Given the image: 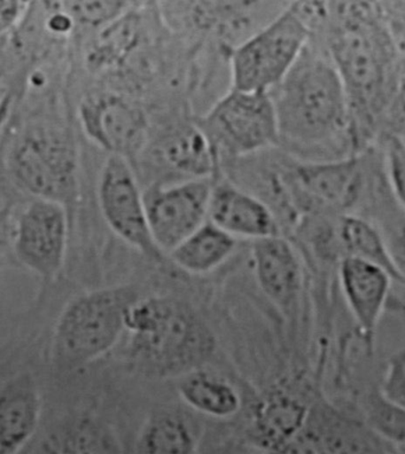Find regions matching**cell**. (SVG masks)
I'll return each mask as SVG.
<instances>
[{
	"label": "cell",
	"instance_id": "6da1fadb",
	"mask_svg": "<svg viewBox=\"0 0 405 454\" xmlns=\"http://www.w3.org/2000/svg\"><path fill=\"white\" fill-rule=\"evenodd\" d=\"M279 144L304 160H340L351 129V102L332 58L306 47L293 68L269 91ZM347 158V157H345Z\"/></svg>",
	"mask_w": 405,
	"mask_h": 454
},
{
	"label": "cell",
	"instance_id": "7a4b0ae2",
	"mask_svg": "<svg viewBox=\"0 0 405 454\" xmlns=\"http://www.w3.org/2000/svg\"><path fill=\"white\" fill-rule=\"evenodd\" d=\"M126 331L130 360L152 378H182L202 367L214 349L206 324L175 298H139L127 312Z\"/></svg>",
	"mask_w": 405,
	"mask_h": 454
},
{
	"label": "cell",
	"instance_id": "3957f363",
	"mask_svg": "<svg viewBox=\"0 0 405 454\" xmlns=\"http://www.w3.org/2000/svg\"><path fill=\"white\" fill-rule=\"evenodd\" d=\"M138 299V292L129 286L101 288L73 299L56 324L58 367L72 371L108 353L125 333L127 312Z\"/></svg>",
	"mask_w": 405,
	"mask_h": 454
},
{
	"label": "cell",
	"instance_id": "277c9868",
	"mask_svg": "<svg viewBox=\"0 0 405 454\" xmlns=\"http://www.w3.org/2000/svg\"><path fill=\"white\" fill-rule=\"evenodd\" d=\"M309 34L308 20L294 2L232 48L231 88L269 93L293 68L308 45Z\"/></svg>",
	"mask_w": 405,
	"mask_h": 454
},
{
	"label": "cell",
	"instance_id": "5b68a950",
	"mask_svg": "<svg viewBox=\"0 0 405 454\" xmlns=\"http://www.w3.org/2000/svg\"><path fill=\"white\" fill-rule=\"evenodd\" d=\"M372 20L371 12L362 4H354V0L345 2L338 10L331 58L343 79L351 107L375 104L386 80V48Z\"/></svg>",
	"mask_w": 405,
	"mask_h": 454
},
{
	"label": "cell",
	"instance_id": "8992f818",
	"mask_svg": "<svg viewBox=\"0 0 405 454\" xmlns=\"http://www.w3.org/2000/svg\"><path fill=\"white\" fill-rule=\"evenodd\" d=\"M218 157L241 158L279 144L272 97L231 88L197 122Z\"/></svg>",
	"mask_w": 405,
	"mask_h": 454
},
{
	"label": "cell",
	"instance_id": "52a82bcc",
	"mask_svg": "<svg viewBox=\"0 0 405 454\" xmlns=\"http://www.w3.org/2000/svg\"><path fill=\"white\" fill-rule=\"evenodd\" d=\"M293 3L294 0H160V15L172 30L214 37L234 48Z\"/></svg>",
	"mask_w": 405,
	"mask_h": 454
},
{
	"label": "cell",
	"instance_id": "ba28073f",
	"mask_svg": "<svg viewBox=\"0 0 405 454\" xmlns=\"http://www.w3.org/2000/svg\"><path fill=\"white\" fill-rule=\"evenodd\" d=\"M97 196L102 216L122 241L154 262H164L165 254L151 234L144 193L129 160L108 157L98 179Z\"/></svg>",
	"mask_w": 405,
	"mask_h": 454
},
{
	"label": "cell",
	"instance_id": "9c48e42d",
	"mask_svg": "<svg viewBox=\"0 0 405 454\" xmlns=\"http://www.w3.org/2000/svg\"><path fill=\"white\" fill-rule=\"evenodd\" d=\"M214 184L213 178L183 179L144 193L151 234L165 255L206 223Z\"/></svg>",
	"mask_w": 405,
	"mask_h": 454
},
{
	"label": "cell",
	"instance_id": "30bf717a",
	"mask_svg": "<svg viewBox=\"0 0 405 454\" xmlns=\"http://www.w3.org/2000/svg\"><path fill=\"white\" fill-rule=\"evenodd\" d=\"M79 118L88 138L109 156L129 160L145 146L149 121L144 109L125 95L97 91L81 102Z\"/></svg>",
	"mask_w": 405,
	"mask_h": 454
},
{
	"label": "cell",
	"instance_id": "8fae6325",
	"mask_svg": "<svg viewBox=\"0 0 405 454\" xmlns=\"http://www.w3.org/2000/svg\"><path fill=\"white\" fill-rule=\"evenodd\" d=\"M66 239L65 206L56 200L37 199L17 221V258L44 280L55 279L65 265Z\"/></svg>",
	"mask_w": 405,
	"mask_h": 454
},
{
	"label": "cell",
	"instance_id": "7c38bea8",
	"mask_svg": "<svg viewBox=\"0 0 405 454\" xmlns=\"http://www.w3.org/2000/svg\"><path fill=\"white\" fill-rule=\"evenodd\" d=\"M17 181L37 199L65 206L75 193V164L58 140L41 135L24 140L13 154Z\"/></svg>",
	"mask_w": 405,
	"mask_h": 454
},
{
	"label": "cell",
	"instance_id": "4fadbf2b",
	"mask_svg": "<svg viewBox=\"0 0 405 454\" xmlns=\"http://www.w3.org/2000/svg\"><path fill=\"white\" fill-rule=\"evenodd\" d=\"M308 452L397 453L398 450L377 434L366 421L348 417L337 408L323 404L308 411L298 438ZM295 439V440H297Z\"/></svg>",
	"mask_w": 405,
	"mask_h": 454
},
{
	"label": "cell",
	"instance_id": "5bb4252c",
	"mask_svg": "<svg viewBox=\"0 0 405 454\" xmlns=\"http://www.w3.org/2000/svg\"><path fill=\"white\" fill-rule=\"evenodd\" d=\"M288 172L294 185L322 207L343 209L354 203L361 192L362 168L352 157L299 160Z\"/></svg>",
	"mask_w": 405,
	"mask_h": 454
},
{
	"label": "cell",
	"instance_id": "9a60e30c",
	"mask_svg": "<svg viewBox=\"0 0 405 454\" xmlns=\"http://www.w3.org/2000/svg\"><path fill=\"white\" fill-rule=\"evenodd\" d=\"M257 284L284 312L293 311L302 288V270L293 246L280 235L253 241Z\"/></svg>",
	"mask_w": 405,
	"mask_h": 454
},
{
	"label": "cell",
	"instance_id": "2e32d148",
	"mask_svg": "<svg viewBox=\"0 0 405 454\" xmlns=\"http://www.w3.org/2000/svg\"><path fill=\"white\" fill-rule=\"evenodd\" d=\"M207 220L235 239L255 241L279 235V224L269 207L230 183L214 184Z\"/></svg>",
	"mask_w": 405,
	"mask_h": 454
},
{
	"label": "cell",
	"instance_id": "e0dca14e",
	"mask_svg": "<svg viewBox=\"0 0 405 454\" xmlns=\"http://www.w3.org/2000/svg\"><path fill=\"white\" fill-rule=\"evenodd\" d=\"M341 290L359 329L371 340L389 297V274L354 255H345L339 269Z\"/></svg>",
	"mask_w": 405,
	"mask_h": 454
},
{
	"label": "cell",
	"instance_id": "ac0fdd59",
	"mask_svg": "<svg viewBox=\"0 0 405 454\" xmlns=\"http://www.w3.org/2000/svg\"><path fill=\"white\" fill-rule=\"evenodd\" d=\"M40 411V393L30 375L16 376L0 389V454L19 452L26 445Z\"/></svg>",
	"mask_w": 405,
	"mask_h": 454
},
{
	"label": "cell",
	"instance_id": "d6986e66",
	"mask_svg": "<svg viewBox=\"0 0 405 454\" xmlns=\"http://www.w3.org/2000/svg\"><path fill=\"white\" fill-rule=\"evenodd\" d=\"M154 154L160 163L184 179L213 178L220 160L199 124L177 126L165 133Z\"/></svg>",
	"mask_w": 405,
	"mask_h": 454
},
{
	"label": "cell",
	"instance_id": "ffe728a7",
	"mask_svg": "<svg viewBox=\"0 0 405 454\" xmlns=\"http://www.w3.org/2000/svg\"><path fill=\"white\" fill-rule=\"evenodd\" d=\"M235 248L236 239L207 220L167 255L179 269L199 276L223 265Z\"/></svg>",
	"mask_w": 405,
	"mask_h": 454
},
{
	"label": "cell",
	"instance_id": "44dd1931",
	"mask_svg": "<svg viewBox=\"0 0 405 454\" xmlns=\"http://www.w3.org/2000/svg\"><path fill=\"white\" fill-rule=\"evenodd\" d=\"M178 393L190 408L207 417L229 419L241 411L238 389L227 380L200 369L179 378Z\"/></svg>",
	"mask_w": 405,
	"mask_h": 454
},
{
	"label": "cell",
	"instance_id": "7402d4cb",
	"mask_svg": "<svg viewBox=\"0 0 405 454\" xmlns=\"http://www.w3.org/2000/svg\"><path fill=\"white\" fill-rule=\"evenodd\" d=\"M308 408L286 394L268 397L257 411V438L264 446L287 449L304 428Z\"/></svg>",
	"mask_w": 405,
	"mask_h": 454
},
{
	"label": "cell",
	"instance_id": "603a6c76",
	"mask_svg": "<svg viewBox=\"0 0 405 454\" xmlns=\"http://www.w3.org/2000/svg\"><path fill=\"white\" fill-rule=\"evenodd\" d=\"M199 436L191 422L175 411H160L147 420L136 449L146 454H192Z\"/></svg>",
	"mask_w": 405,
	"mask_h": 454
},
{
	"label": "cell",
	"instance_id": "cb8c5ba5",
	"mask_svg": "<svg viewBox=\"0 0 405 454\" xmlns=\"http://www.w3.org/2000/svg\"><path fill=\"white\" fill-rule=\"evenodd\" d=\"M365 421L396 449L405 447V408L391 403L379 392L369 396Z\"/></svg>",
	"mask_w": 405,
	"mask_h": 454
},
{
	"label": "cell",
	"instance_id": "d4e9b609",
	"mask_svg": "<svg viewBox=\"0 0 405 454\" xmlns=\"http://www.w3.org/2000/svg\"><path fill=\"white\" fill-rule=\"evenodd\" d=\"M132 4V0H66L74 22L100 30L129 12Z\"/></svg>",
	"mask_w": 405,
	"mask_h": 454
},
{
	"label": "cell",
	"instance_id": "484cf974",
	"mask_svg": "<svg viewBox=\"0 0 405 454\" xmlns=\"http://www.w3.org/2000/svg\"><path fill=\"white\" fill-rule=\"evenodd\" d=\"M396 202V200H394ZM393 211H384L382 223L376 225L389 247L398 270L405 279V211L398 206Z\"/></svg>",
	"mask_w": 405,
	"mask_h": 454
},
{
	"label": "cell",
	"instance_id": "4316f807",
	"mask_svg": "<svg viewBox=\"0 0 405 454\" xmlns=\"http://www.w3.org/2000/svg\"><path fill=\"white\" fill-rule=\"evenodd\" d=\"M386 167L391 195L405 211V145L401 140L393 138L387 144Z\"/></svg>",
	"mask_w": 405,
	"mask_h": 454
},
{
	"label": "cell",
	"instance_id": "83f0119b",
	"mask_svg": "<svg viewBox=\"0 0 405 454\" xmlns=\"http://www.w3.org/2000/svg\"><path fill=\"white\" fill-rule=\"evenodd\" d=\"M379 392L391 403L405 408V348L387 361Z\"/></svg>",
	"mask_w": 405,
	"mask_h": 454
},
{
	"label": "cell",
	"instance_id": "f1b7e54d",
	"mask_svg": "<svg viewBox=\"0 0 405 454\" xmlns=\"http://www.w3.org/2000/svg\"><path fill=\"white\" fill-rule=\"evenodd\" d=\"M24 0H0V34L12 29L23 12Z\"/></svg>",
	"mask_w": 405,
	"mask_h": 454
},
{
	"label": "cell",
	"instance_id": "f546056e",
	"mask_svg": "<svg viewBox=\"0 0 405 454\" xmlns=\"http://www.w3.org/2000/svg\"><path fill=\"white\" fill-rule=\"evenodd\" d=\"M2 235H3L2 220H0V244H2Z\"/></svg>",
	"mask_w": 405,
	"mask_h": 454
}]
</instances>
